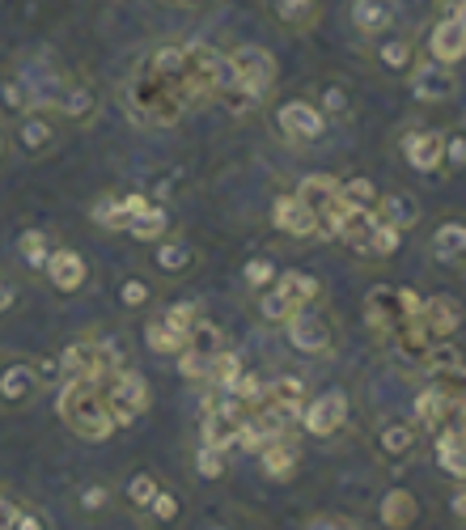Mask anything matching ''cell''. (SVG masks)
<instances>
[{
  "label": "cell",
  "mask_w": 466,
  "mask_h": 530,
  "mask_svg": "<svg viewBox=\"0 0 466 530\" xmlns=\"http://www.w3.org/2000/svg\"><path fill=\"white\" fill-rule=\"evenodd\" d=\"M123 102H128V111L136 123H145V128H174L178 119H183L187 111V102L178 98V90L166 81V77H157L149 60H140V68L128 77V90H123Z\"/></svg>",
  "instance_id": "cell-1"
},
{
  "label": "cell",
  "mask_w": 466,
  "mask_h": 530,
  "mask_svg": "<svg viewBox=\"0 0 466 530\" xmlns=\"http://www.w3.org/2000/svg\"><path fill=\"white\" fill-rule=\"evenodd\" d=\"M60 416L64 424L85 441H106L115 433V420L106 412V399H102V386L94 378H64V391H60Z\"/></svg>",
  "instance_id": "cell-2"
},
{
  "label": "cell",
  "mask_w": 466,
  "mask_h": 530,
  "mask_svg": "<svg viewBox=\"0 0 466 530\" xmlns=\"http://www.w3.org/2000/svg\"><path fill=\"white\" fill-rule=\"evenodd\" d=\"M229 64H233V90H242L250 102H263L280 77L276 56L259 43H242L238 51H229Z\"/></svg>",
  "instance_id": "cell-3"
},
{
  "label": "cell",
  "mask_w": 466,
  "mask_h": 530,
  "mask_svg": "<svg viewBox=\"0 0 466 530\" xmlns=\"http://www.w3.org/2000/svg\"><path fill=\"white\" fill-rule=\"evenodd\" d=\"M102 399H106V412H111L115 429H128L136 416L149 412V382L136 374V369H115V374H106L102 382Z\"/></svg>",
  "instance_id": "cell-4"
},
{
  "label": "cell",
  "mask_w": 466,
  "mask_h": 530,
  "mask_svg": "<svg viewBox=\"0 0 466 530\" xmlns=\"http://www.w3.org/2000/svg\"><path fill=\"white\" fill-rule=\"evenodd\" d=\"M123 365H128V357H123V348L115 340H73L60 357V374L102 382L106 374H115Z\"/></svg>",
  "instance_id": "cell-5"
},
{
  "label": "cell",
  "mask_w": 466,
  "mask_h": 530,
  "mask_svg": "<svg viewBox=\"0 0 466 530\" xmlns=\"http://www.w3.org/2000/svg\"><path fill=\"white\" fill-rule=\"evenodd\" d=\"M284 335H289V344L297 352H306V357H322V352H335L339 323H335V314L318 310V302H314V306H301L297 314L284 318Z\"/></svg>",
  "instance_id": "cell-6"
},
{
  "label": "cell",
  "mask_w": 466,
  "mask_h": 530,
  "mask_svg": "<svg viewBox=\"0 0 466 530\" xmlns=\"http://www.w3.org/2000/svg\"><path fill=\"white\" fill-rule=\"evenodd\" d=\"M348 424V395L344 391H322V395H310L306 403H301V429H306L310 437H335L344 433Z\"/></svg>",
  "instance_id": "cell-7"
},
{
  "label": "cell",
  "mask_w": 466,
  "mask_h": 530,
  "mask_svg": "<svg viewBox=\"0 0 466 530\" xmlns=\"http://www.w3.org/2000/svg\"><path fill=\"white\" fill-rule=\"evenodd\" d=\"M276 128H280V136L297 140V145H314V140L327 132V115L318 111V102L289 98L276 106Z\"/></svg>",
  "instance_id": "cell-8"
},
{
  "label": "cell",
  "mask_w": 466,
  "mask_h": 530,
  "mask_svg": "<svg viewBox=\"0 0 466 530\" xmlns=\"http://www.w3.org/2000/svg\"><path fill=\"white\" fill-rule=\"evenodd\" d=\"M462 56H466V26L454 22L445 9H437V22L428 30V60L454 68V64H462Z\"/></svg>",
  "instance_id": "cell-9"
},
{
  "label": "cell",
  "mask_w": 466,
  "mask_h": 530,
  "mask_svg": "<svg viewBox=\"0 0 466 530\" xmlns=\"http://www.w3.org/2000/svg\"><path fill=\"white\" fill-rule=\"evenodd\" d=\"M365 323L378 340H386V344L394 340V331L403 327V310H399V293H394V285H373L365 293Z\"/></svg>",
  "instance_id": "cell-10"
},
{
  "label": "cell",
  "mask_w": 466,
  "mask_h": 530,
  "mask_svg": "<svg viewBox=\"0 0 466 530\" xmlns=\"http://www.w3.org/2000/svg\"><path fill=\"white\" fill-rule=\"evenodd\" d=\"M407 85H411V94H416V102H450V98L458 94L454 68L433 64V60H424V64L411 68V73H407Z\"/></svg>",
  "instance_id": "cell-11"
},
{
  "label": "cell",
  "mask_w": 466,
  "mask_h": 530,
  "mask_svg": "<svg viewBox=\"0 0 466 530\" xmlns=\"http://www.w3.org/2000/svg\"><path fill=\"white\" fill-rule=\"evenodd\" d=\"M403 157L411 170L420 174H437L445 170V132H433V128H416L403 136Z\"/></svg>",
  "instance_id": "cell-12"
},
{
  "label": "cell",
  "mask_w": 466,
  "mask_h": 530,
  "mask_svg": "<svg viewBox=\"0 0 466 530\" xmlns=\"http://www.w3.org/2000/svg\"><path fill=\"white\" fill-rule=\"evenodd\" d=\"M420 446V433H416V424H407V420H390L378 429V441H373V450H378V458L386 467H403L411 454H416Z\"/></svg>",
  "instance_id": "cell-13"
},
{
  "label": "cell",
  "mask_w": 466,
  "mask_h": 530,
  "mask_svg": "<svg viewBox=\"0 0 466 530\" xmlns=\"http://www.w3.org/2000/svg\"><path fill=\"white\" fill-rule=\"evenodd\" d=\"M51 145H56V119H51V111L34 106V111L17 115V149H22L26 157H39Z\"/></svg>",
  "instance_id": "cell-14"
},
{
  "label": "cell",
  "mask_w": 466,
  "mask_h": 530,
  "mask_svg": "<svg viewBox=\"0 0 466 530\" xmlns=\"http://www.w3.org/2000/svg\"><path fill=\"white\" fill-rule=\"evenodd\" d=\"M272 225L280 229V234H289V238H322L314 208H306L297 196H280L272 204Z\"/></svg>",
  "instance_id": "cell-15"
},
{
  "label": "cell",
  "mask_w": 466,
  "mask_h": 530,
  "mask_svg": "<svg viewBox=\"0 0 466 530\" xmlns=\"http://www.w3.org/2000/svg\"><path fill=\"white\" fill-rule=\"evenodd\" d=\"M43 272H47V280L60 293H77V289H85V280H89L85 259L77 251H68V246H56V251H51V259H47Z\"/></svg>",
  "instance_id": "cell-16"
},
{
  "label": "cell",
  "mask_w": 466,
  "mask_h": 530,
  "mask_svg": "<svg viewBox=\"0 0 466 530\" xmlns=\"http://www.w3.org/2000/svg\"><path fill=\"white\" fill-rule=\"evenodd\" d=\"M394 13H399L394 0H352V26H356V34H365V39H382L394 26Z\"/></svg>",
  "instance_id": "cell-17"
},
{
  "label": "cell",
  "mask_w": 466,
  "mask_h": 530,
  "mask_svg": "<svg viewBox=\"0 0 466 530\" xmlns=\"http://www.w3.org/2000/svg\"><path fill=\"white\" fill-rule=\"evenodd\" d=\"M378 518L386 530H411L420 522V501H416V492L411 488H390L382 505H378Z\"/></svg>",
  "instance_id": "cell-18"
},
{
  "label": "cell",
  "mask_w": 466,
  "mask_h": 530,
  "mask_svg": "<svg viewBox=\"0 0 466 530\" xmlns=\"http://www.w3.org/2000/svg\"><path fill=\"white\" fill-rule=\"evenodd\" d=\"M255 458H259V467H263L267 480H276V484H284V480H293V475H297V446H293V437H272Z\"/></svg>",
  "instance_id": "cell-19"
},
{
  "label": "cell",
  "mask_w": 466,
  "mask_h": 530,
  "mask_svg": "<svg viewBox=\"0 0 466 530\" xmlns=\"http://www.w3.org/2000/svg\"><path fill=\"white\" fill-rule=\"evenodd\" d=\"M373 217L394 225V229H411L420 221V204H416V196H407V191H378Z\"/></svg>",
  "instance_id": "cell-20"
},
{
  "label": "cell",
  "mask_w": 466,
  "mask_h": 530,
  "mask_svg": "<svg viewBox=\"0 0 466 530\" xmlns=\"http://www.w3.org/2000/svg\"><path fill=\"white\" fill-rule=\"evenodd\" d=\"M272 289L280 293V302L293 306V310L314 306L318 297H322L318 276H310V272H276V285H272Z\"/></svg>",
  "instance_id": "cell-21"
},
{
  "label": "cell",
  "mask_w": 466,
  "mask_h": 530,
  "mask_svg": "<svg viewBox=\"0 0 466 530\" xmlns=\"http://www.w3.org/2000/svg\"><path fill=\"white\" fill-rule=\"evenodd\" d=\"M462 327V306L454 297H428L424 302V331L433 340H450V335Z\"/></svg>",
  "instance_id": "cell-22"
},
{
  "label": "cell",
  "mask_w": 466,
  "mask_h": 530,
  "mask_svg": "<svg viewBox=\"0 0 466 530\" xmlns=\"http://www.w3.org/2000/svg\"><path fill=\"white\" fill-rule=\"evenodd\" d=\"M458 412L450 408V399H445L437 386H424V391L416 395V403H411V420H416V429H441L445 420H454Z\"/></svg>",
  "instance_id": "cell-23"
},
{
  "label": "cell",
  "mask_w": 466,
  "mask_h": 530,
  "mask_svg": "<svg viewBox=\"0 0 466 530\" xmlns=\"http://www.w3.org/2000/svg\"><path fill=\"white\" fill-rule=\"evenodd\" d=\"M34 391H39V374H34V365H5L0 369V403H30Z\"/></svg>",
  "instance_id": "cell-24"
},
{
  "label": "cell",
  "mask_w": 466,
  "mask_h": 530,
  "mask_svg": "<svg viewBox=\"0 0 466 530\" xmlns=\"http://www.w3.org/2000/svg\"><path fill=\"white\" fill-rule=\"evenodd\" d=\"M394 352L407 361V365H424V357H428V348H433V335L424 331V318H407V323L394 331Z\"/></svg>",
  "instance_id": "cell-25"
},
{
  "label": "cell",
  "mask_w": 466,
  "mask_h": 530,
  "mask_svg": "<svg viewBox=\"0 0 466 530\" xmlns=\"http://www.w3.org/2000/svg\"><path fill=\"white\" fill-rule=\"evenodd\" d=\"M428 251H433V259L441 263H466V221H445L437 225L433 242H428Z\"/></svg>",
  "instance_id": "cell-26"
},
{
  "label": "cell",
  "mask_w": 466,
  "mask_h": 530,
  "mask_svg": "<svg viewBox=\"0 0 466 530\" xmlns=\"http://www.w3.org/2000/svg\"><path fill=\"white\" fill-rule=\"evenodd\" d=\"M293 196H297L301 204H306V208H314V217H318V212L339 196V179H331V174H310V179H301V183H297Z\"/></svg>",
  "instance_id": "cell-27"
},
{
  "label": "cell",
  "mask_w": 466,
  "mask_h": 530,
  "mask_svg": "<svg viewBox=\"0 0 466 530\" xmlns=\"http://www.w3.org/2000/svg\"><path fill=\"white\" fill-rule=\"evenodd\" d=\"M272 13H276L280 26L310 30L318 22V0H272Z\"/></svg>",
  "instance_id": "cell-28"
},
{
  "label": "cell",
  "mask_w": 466,
  "mask_h": 530,
  "mask_svg": "<svg viewBox=\"0 0 466 530\" xmlns=\"http://www.w3.org/2000/svg\"><path fill=\"white\" fill-rule=\"evenodd\" d=\"M242 357H238V348H217V352H212V361H208V382L212 386H217V391H229V386L233 382H238V374H242Z\"/></svg>",
  "instance_id": "cell-29"
},
{
  "label": "cell",
  "mask_w": 466,
  "mask_h": 530,
  "mask_svg": "<svg viewBox=\"0 0 466 530\" xmlns=\"http://www.w3.org/2000/svg\"><path fill=\"white\" fill-rule=\"evenodd\" d=\"M166 229H170V217H166V208H161L157 200L145 208V212H136V217L128 221V234L140 238V242H157V238H166Z\"/></svg>",
  "instance_id": "cell-30"
},
{
  "label": "cell",
  "mask_w": 466,
  "mask_h": 530,
  "mask_svg": "<svg viewBox=\"0 0 466 530\" xmlns=\"http://www.w3.org/2000/svg\"><path fill=\"white\" fill-rule=\"evenodd\" d=\"M191 263H195V251H191L187 242H178V238H161V242H157V272L183 276Z\"/></svg>",
  "instance_id": "cell-31"
},
{
  "label": "cell",
  "mask_w": 466,
  "mask_h": 530,
  "mask_svg": "<svg viewBox=\"0 0 466 530\" xmlns=\"http://www.w3.org/2000/svg\"><path fill=\"white\" fill-rule=\"evenodd\" d=\"M403 251V229H394L386 221H373V229L365 234V251L361 255H378V259H390Z\"/></svg>",
  "instance_id": "cell-32"
},
{
  "label": "cell",
  "mask_w": 466,
  "mask_h": 530,
  "mask_svg": "<svg viewBox=\"0 0 466 530\" xmlns=\"http://www.w3.org/2000/svg\"><path fill=\"white\" fill-rule=\"evenodd\" d=\"M310 399L306 391V378L301 374H284L276 382H267V403H280V408H301Z\"/></svg>",
  "instance_id": "cell-33"
},
{
  "label": "cell",
  "mask_w": 466,
  "mask_h": 530,
  "mask_svg": "<svg viewBox=\"0 0 466 530\" xmlns=\"http://www.w3.org/2000/svg\"><path fill=\"white\" fill-rule=\"evenodd\" d=\"M378 64L390 68V73H411L416 68V47L407 39H382L378 43Z\"/></svg>",
  "instance_id": "cell-34"
},
{
  "label": "cell",
  "mask_w": 466,
  "mask_h": 530,
  "mask_svg": "<svg viewBox=\"0 0 466 530\" xmlns=\"http://www.w3.org/2000/svg\"><path fill=\"white\" fill-rule=\"evenodd\" d=\"M145 340H149V348L157 352V357H178V352L187 348L183 335L170 331L166 323H161V318H149V323H145Z\"/></svg>",
  "instance_id": "cell-35"
},
{
  "label": "cell",
  "mask_w": 466,
  "mask_h": 530,
  "mask_svg": "<svg viewBox=\"0 0 466 530\" xmlns=\"http://www.w3.org/2000/svg\"><path fill=\"white\" fill-rule=\"evenodd\" d=\"M56 111H64L68 119H85V115H94V94H89L85 85H60V94H56Z\"/></svg>",
  "instance_id": "cell-36"
},
{
  "label": "cell",
  "mask_w": 466,
  "mask_h": 530,
  "mask_svg": "<svg viewBox=\"0 0 466 530\" xmlns=\"http://www.w3.org/2000/svg\"><path fill=\"white\" fill-rule=\"evenodd\" d=\"M17 246H22V259L30 263V268H47V259H51V251H56V242H51L43 229H26L22 238H17Z\"/></svg>",
  "instance_id": "cell-37"
},
{
  "label": "cell",
  "mask_w": 466,
  "mask_h": 530,
  "mask_svg": "<svg viewBox=\"0 0 466 530\" xmlns=\"http://www.w3.org/2000/svg\"><path fill=\"white\" fill-rule=\"evenodd\" d=\"M318 111L327 115V119H348L352 115V94L339 81H327L318 90Z\"/></svg>",
  "instance_id": "cell-38"
},
{
  "label": "cell",
  "mask_w": 466,
  "mask_h": 530,
  "mask_svg": "<svg viewBox=\"0 0 466 530\" xmlns=\"http://www.w3.org/2000/svg\"><path fill=\"white\" fill-rule=\"evenodd\" d=\"M89 221L94 225H102V229H128V212H123V204H119V196H102L94 208H89Z\"/></svg>",
  "instance_id": "cell-39"
},
{
  "label": "cell",
  "mask_w": 466,
  "mask_h": 530,
  "mask_svg": "<svg viewBox=\"0 0 466 530\" xmlns=\"http://www.w3.org/2000/svg\"><path fill=\"white\" fill-rule=\"evenodd\" d=\"M267 441H272V433H267L255 416H246V420L238 424V437H233V450H242V454H259V450L267 446Z\"/></svg>",
  "instance_id": "cell-40"
},
{
  "label": "cell",
  "mask_w": 466,
  "mask_h": 530,
  "mask_svg": "<svg viewBox=\"0 0 466 530\" xmlns=\"http://www.w3.org/2000/svg\"><path fill=\"white\" fill-rule=\"evenodd\" d=\"M458 365H462V352L454 348V340H433V348L424 357L428 374H445V369H458Z\"/></svg>",
  "instance_id": "cell-41"
},
{
  "label": "cell",
  "mask_w": 466,
  "mask_h": 530,
  "mask_svg": "<svg viewBox=\"0 0 466 530\" xmlns=\"http://www.w3.org/2000/svg\"><path fill=\"white\" fill-rule=\"evenodd\" d=\"M242 280L255 293H263V289H272L276 285V263L267 259V255H255V259H246V268H242Z\"/></svg>",
  "instance_id": "cell-42"
},
{
  "label": "cell",
  "mask_w": 466,
  "mask_h": 530,
  "mask_svg": "<svg viewBox=\"0 0 466 530\" xmlns=\"http://www.w3.org/2000/svg\"><path fill=\"white\" fill-rule=\"evenodd\" d=\"M339 196H344L348 204L373 208L378 204V187H373V179H365V174H356V179H339Z\"/></svg>",
  "instance_id": "cell-43"
},
{
  "label": "cell",
  "mask_w": 466,
  "mask_h": 530,
  "mask_svg": "<svg viewBox=\"0 0 466 530\" xmlns=\"http://www.w3.org/2000/svg\"><path fill=\"white\" fill-rule=\"evenodd\" d=\"M161 323H166L170 331H178V335L187 340L191 327L200 323V306H191V302H174V306H166V314H161Z\"/></svg>",
  "instance_id": "cell-44"
},
{
  "label": "cell",
  "mask_w": 466,
  "mask_h": 530,
  "mask_svg": "<svg viewBox=\"0 0 466 530\" xmlns=\"http://www.w3.org/2000/svg\"><path fill=\"white\" fill-rule=\"evenodd\" d=\"M0 106L13 111V115H26L30 111V90H26L22 77H5V81H0Z\"/></svg>",
  "instance_id": "cell-45"
},
{
  "label": "cell",
  "mask_w": 466,
  "mask_h": 530,
  "mask_svg": "<svg viewBox=\"0 0 466 530\" xmlns=\"http://www.w3.org/2000/svg\"><path fill=\"white\" fill-rule=\"evenodd\" d=\"M221 344H225V340H221L217 323H204V318H200V323L191 327V335H187V348H191V352H200V357H212V352H217Z\"/></svg>",
  "instance_id": "cell-46"
},
{
  "label": "cell",
  "mask_w": 466,
  "mask_h": 530,
  "mask_svg": "<svg viewBox=\"0 0 466 530\" xmlns=\"http://www.w3.org/2000/svg\"><path fill=\"white\" fill-rule=\"evenodd\" d=\"M157 475H149V471H140V475H132V484H128V501L136 505V509H149V501L157 497Z\"/></svg>",
  "instance_id": "cell-47"
},
{
  "label": "cell",
  "mask_w": 466,
  "mask_h": 530,
  "mask_svg": "<svg viewBox=\"0 0 466 530\" xmlns=\"http://www.w3.org/2000/svg\"><path fill=\"white\" fill-rule=\"evenodd\" d=\"M149 297H153V289H149V280H140V276H128V280L119 285V302L128 306V310L149 306Z\"/></svg>",
  "instance_id": "cell-48"
},
{
  "label": "cell",
  "mask_w": 466,
  "mask_h": 530,
  "mask_svg": "<svg viewBox=\"0 0 466 530\" xmlns=\"http://www.w3.org/2000/svg\"><path fill=\"white\" fill-rule=\"evenodd\" d=\"M208 361L212 357H200V352L183 348V352H178V374H183L187 382H208Z\"/></svg>",
  "instance_id": "cell-49"
},
{
  "label": "cell",
  "mask_w": 466,
  "mask_h": 530,
  "mask_svg": "<svg viewBox=\"0 0 466 530\" xmlns=\"http://www.w3.org/2000/svg\"><path fill=\"white\" fill-rule=\"evenodd\" d=\"M195 471H200L204 480H221V475H225V454L200 446V454H195Z\"/></svg>",
  "instance_id": "cell-50"
},
{
  "label": "cell",
  "mask_w": 466,
  "mask_h": 530,
  "mask_svg": "<svg viewBox=\"0 0 466 530\" xmlns=\"http://www.w3.org/2000/svg\"><path fill=\"white\" fill-rule=\"evenodd\" d=\"M149 514L157 518V522H174L178 518V497L170 488H157V497L149 501Z\"/></svg>",
  "instance_id": "cell-51"
},
{
  "label": "cell",
  "mask_w": 466,
  "mask_h": 530,
  "mask_svg": "<svg viewBox=\"0 0 466 530\" xmlns=\"http://www.w3.org/2000/svg\"><path fill=\"white\" fill-rule=\"evenodd\" d=\"M306 530H365V526L348 514H322V518H310Z\"/></svg>",
  "instance_id": "cell-52"
},
{
  "label": "cell",
  "mask_w": 466,
  "mask_h": 530,
  "mask_svg": "<svg viewBox=\"0 0 466 530\" xmlns=\"http://www.w3.org/2000/svg\"><path fill=\"white\" fill-rule=\"evenodd\" d=\"M445 166L450 170H466V136H445Z\"/></svg>",
  "instance_id": "cell-53"
},
{
  "label": "cell",
  "mask_w": 466,
  "mask_h": 530,
  "mask_svg": "<svg viewBox=\"0 0 466 530\" xmlns=\"http://www.w3.org/2000/svg\"><path fill=\"white\" fill-rule=\"evenodd\" d=\"M9 530H47V518L34 514V509H17V518H13Z\"/></svg>",
  "instance_id": "cell-54"
},
{
  "label": "cell",
  "mask_w": 466,
  "mask_h": 530,
  "mask_svg": "<svg viewBox=\"0 0 466 530\" xmlns=\"http://www.w3.org/2000/svg\"><path fill=\"white\" fill-rule=\"evenodd\" d=\"M106 501H111V492H106V488H85V492H81V505H85V509H102Z\"/></svg>",
  "instance_id": "cell-55"
},
{
  "label": "cell",
  "mask_w": 466,
  "mask_h": 530,
  "mask_svg": "<svg viewBox=\"0 0 466 530\" xmlns=\"http://www.w3.org/2000/svg\"><path fill=\"white\" fill-rule=\"evenodd\" d=\"M17 306V289H13V280L0 276V314H9Z\"/></svg>",
  "instance_id": "cell-56"
},
{
  "label": "cell",
  "mask_w": 466,
  "mask_h": 530,
  "mask_svg": "<svg viewBox=\"0 0 466 530\" xmlns=\"http://www.w3.org/2000/svg\"><path fill=\"white\" fill-rule=\"evenodd\" d=\"M17 509H22V505H13V501L5 497V492H0V530H9V526H13V518H17Z\"/></svg>",
  "instance_id": "cell-57"
},
{
  "label": "cell",
  "mask_w": 466,
  "mask_h": 530,
  "mask_svg": "<svg viewBox=\"0 0 466 530\" xmlns=\"http://www.w3.org/2000/svg\"><path fill=\"white\" fill-rule=\"evenodd\" d=\"M450 505H454V514H458V518H466V484L454 492V501H450Z\"/></svg>",
  "instance_id": "cell-58"
}]
</instances>
